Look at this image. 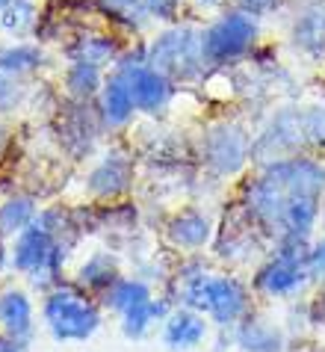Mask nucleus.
Returning <instances> with one entry per match:
<instances>
[{"label":"nucleus","instance_id":"nucleus-15","mask_svg":"<svg viewBox=\"0 0 325 352\" xmlns=\"http://www.w3.org/2000/svg\"><path fill=\"white\" fill-rule=\"evenodd\" d=\"M65 54L71 63H89V65L107 68V65H115V60L122 56V45H118L115 36H107V33H83V36H74V42L65 47Z\"/></svg>","mask_w":325,"mask_h":352},{"label":"nucleus","instance_id":"nucleus-10","mask_svg":"<svg viewBox=\"0 0 325 352\" xmlns=\"http://www.w3.org/2000/svg\"><path fill=\"white\" fill-rule=\"evenodd\" d=\"M216 237V222L201 210H181L166 222V240L181 252H204Z\"/></svg>","mask_w":325,"mask_h":352},{"label":"nucleus","instance_id":"nucleus-7","mask_svg":"<svg viewBox=\"0 0 325 352\" xmlns=\"http://www.w3.org/2000/svg\"><path fill=\"white\" fill-rule=\"evenodd\" d=\"M133 184V160L127 157L124 151H110L107 157L89 172V181H86V190L92 199H118L124 195L127 187Z\"/></svg>","mask_w":325,"mask_h":352},{"label":"nucleus","instance_id":"nucleus-23","mask_svg":"<svg viewBox=\"0 0 325 352\" xmlns=\"http://www.w3.org/2000/svg\"><path fill=\"white\" fill-rule=\"evenodd\" d=\"M302 133L311 151H325V101L302 107Z\"/></svg>","mask_w":325,"mask_h":352},{"label":"nucleus","instance_id":"nucleus-28","mask_svg":"<svg viewBox=\"0 0 325 352\" xmlns=\"http://www.w3.org/2000/svg\"><path fill=\"white\" fill-rule=\"evenodd\" d=\"M311 322L313 326H325V285H320L317 296L311 299Z\"/></svg>","mask_w":325,"mask_h":352},{"label":"nucleus","instance_id":"nucleus-20","mask_svg":"<svg viewBox=\"0 0 325 352\" xmlns=\"http://www.w3.org/2000/svg\"><path fill=\"white\" fill-rule=\"evenodd\" d=\"M151 296H154V293H151V287H148L145 281H139V278H124L122 276L110 290L104 293V305L118 311V314H124L127 308L139 305V302H148Z\"/></svg>","mask_w":325,"mask_h":352},{"label":"nucleus","instance_id":"nucleus-24","mask_svg":"<svg viewBox=\"0 0 325 352\" xmlns=\"http://www.w3.org/2000/svg\"><path fill=\"white\" fill-rule=\"evenodd\" d=\"M142 9L148 15V21L177 24V15H181V0H142Z\"/></svg>","mask_w":325,"mask_h":352},{"label":"nucleus","instance_id":"nucleus-31","mask_svg":"<svg viewBox=\"0 0 325 352\" xmlns=\"http://www.w3.org/2000/svg\"><path fill=\"white\" fill-rule=\"evenodd\" d=\"M9 255H12V249H6V237L0 234V270L9 263Z\"/></svg>","mask_w":325,"mask_h":352},{"label":"nucleus","instance_id":"nucleus-33","mask_svg":"<svg viewBox=\"0 0 325 352\" xmlns=\"http://www.w3.org/2000/svg\"><path fill=\"white\" fill-rule=\"evenodd\" d=\"M322 228H325V199H322Z\"/></svg>","mask_w":325,"mask_h":352},{"label":"nucleus","instance_id":"nucleus-4","mask_svg":"<svg viewBox=\"0 0 325 352\" xmlns=\"http://www.w3.org/2000/svg\"><path fill=\"white\" fill-rule=\"evenodd\" d=\"M199 154L204 169H210L216 178H234L251 160V136L236 122H213L201 136Z\"/></svg>","mask_w":325,"mask_h":352},{"label":"nucleus","instance_id":"nucleus-22","mask_svg":"<svg viewBox=\"0 0 325 352\" xmlns=\"http://www.w3.org/2000/svg\"><path fill=\"white\" fill-rule=\"evenodd\" d=\"M101 12H107L115 24L127 27V30H139V27L148 21L142 0H98Z\"/></svg>","mask_w":325,"mask_h":352},{"label":"nucleus","instance_id":"nucleus-29","mask_svg":"<svg viewBox=\"0 0 325 352\" xmlns=\"http://www.w3.org/2000/svg\"><path fill=\"white\" fill-rule=\"evenodd\" d=\"M192 6L199 9V12H225L228 9V0H192Z\"/></svg>","mask_w":325,"mask_h":352},{"label":"nucleus","instance_id":"nucleus-12","mask_svg":"<svg viewBox=\"0 0 325 352\" xmlns=\"http://www.w3.org/2000/svg\"><path fill=\"white\" fill-rule=\"evenodd\" d=\"M98 116L110 131H122L133 122L136 116V104L131 95V83L122 74H110L98 92Z\"/></svg>","mask_w":325,"mask_h":352},{"label":"nucleus","instance_id":"nucleus-3","mask_svg":"<svg viewBox=\"0 0 325 352\" xmlns=\"http://www.w3.org/2000/svg\"><path fill=\"white\" fill-rule=\"evenodd\" d=\"M42 317L59 344H80L89 340L101 326V308L86 290L71 285H56L47 290Z\"/></svg>","mask_w":325,"mask_h":352},{"label":"nucleus","instance_id":"nucleus-30","mask_svg":"<svg viewBox=\"0 0 325 352\" xmlns=\"http://www.w3.org/2000/svg\"><path fill=\"white\" fill-rule=\"evenodd\" d=\"M24 340H15L9 335H0V352H24Z\"/></svg>","mask_w":325,"mask_h":352},{"label":"nucleus","instance_id":"nucleus-11","mask_svg":"<svg viewBox=\"0 0 325 352\" xmlns=\"http://www.w3.org/2000/svg\"><path fill=\"white\" fill-rule=\"evenodd\" d=\"M56 240L59 237H54L42 222H33L30 228H24L21 234H18L15 249H12V255H9V267H12L15 272H24V276L36 272L38 267H45L47 263V258H51V252L56 246Z\"/></svg>","mask_w":325,"mask_h":352},{"label":"nucleus","instance_id":"nucleus-25","mask_svg":"<svg viewBox=\"0 0 325 352\" xmlns=\"http://www.w3.org/2000/svg\"><path fill=\"white\" fill-rule=\"evenodd\" d=\"M308 276H311V285H325V234L317 240H311V249H308Z\"/></svg>","mask_w":325,"mask_h":352},{"label":"nucleus","instance_id":"nucleus-26","mask_svg":"<svg viewBox=\"0 0 325 352\" xmlns=\"http://www.w3.org/2000/svg\"><path fill=\"white\" fill-rule=\"evenodd\" d=\"M24 98V89L18 83V77H9V74H0V113L3 110H15Z\"/></svg>","mask_w":325,"mask_h":352},{"label":"nucleus","instance_id":"nucleus-16","mask_svg":"<svg viewBox=\"0 0 325 352\" xmlns=\"http://www.w3.org/2000/svg\"><path fill=\"white\" fill-rule=\"evenodd\" d=\"M118 278H122V272H118V263L110 255H92L80 267V272H77V287L86 290L89 296L92 293L95 296H104Z\"/></svg>","mask_w":325,"mask_h":352},{"label":"nucleus","instance_id":"nucleus-9","mask_svg":"<svg viewBox=\"0 0 325 352\" xmlns=\"http://www.w3.org/2000/svg\"><path fill=\"white\" fill-rule=\"evenodd\" d=\"M290 47L311 63L325 60V6H304L290 24Z\"/></svg>","mask_w":325,"mask_h":352},{"label":"nucleus","instance_id":"nucleus-8","mask_svg":"<svg viewBox=\"0 0 325 352\" xmlns=\"http://www.w3.org/2000/svg\"><path fill=\"white\" fill-rule=\"evenodd\" d=\"M207 335H210V320L201 311H192L186 305H175L172 314L163 320V344L175 352L199 349Z\"/></svg>","mask_w":325,"mask_h":352},{"label":"nucleus","instance_id":"nucleus-21","mask_svg":"<svg viewBox=\"0 0 325 352\" xmlns=\"http://www.w3.org/2000/svg\"><path fill=\"white\" fill-rule=\"evenodd\" d=\"M36 18H38L36 0H9V3L0 9V30L9 36H21L27 30H33Z\"/></svg>","mask_w":325,"mask_h":352},{"label":"nucleus","instance_id":"nucleus-13","mask_svg":"<svg viewBox=\"0 0 325 352\" xmlns=\"http://www.w3.org/2000/svg\"><path fill=\"white\" fill-rule=\"evenodd\" d=\"M234 346H240V352H284L287 338L275 322L249 311L234 326Z\"/></svg>","mask_w":325,"mask_h":352},{"label":"nucleus","instance_id":"nucleus-6","mask_svg":"<svg viewBox=\"0 0 325 352\" xmlns=\"http://www.w3.org/2000/svg\"><path fill=\"white\" fill-rule=\"evenodd\" d=\"M308 285H311L308 263L284 258V255L266 258L254 270V278H251V290L266 299H299Z\"/></svg>","mask_w":325,"mask_h":352},{"label":"nucleus","instance_id":"nucleus-5","mask_svg":"<svg viewBox=\"0 0 325 352\" xmlns=\"http://www.w3.org/2000/svg\"><path fill=\"white\" fill-rule=\"evenodd\" d=\"M304 145V133H302V107H278L269 122L258 131V136L251 140V160L254 163H275L293 154H302Z\"/></svg>","mask_w":325,"mask_h":352},{"label":"nucleus","instance_id":"nucleus-34","mask_svg":"<svg viewBox=\"0 0 325 352\" xmlns=\"http://www.w3.org/2000/svg\"><path fill=\"white\" fill-rule=\"evenodd\" d=\"M6 3H9V0H0V9H3V6H6Z\"/></svg>","mask_w":325,"mask_h":352},{"label":"nucleus","instance_id":"nucleus-19","mask_svg":"<svg viewBox=\"0 0 325 352\" xmlns=\"http://www.w3.org/2000/svg\"><path fill=\"white\" fill-rule=\"evenodd\" d=\"M45 65V51L38 45H12L0 51V74L24 77Z\"/></svg>","mask_w":325,"mask_h":352},{"label":"nucleus","instance_id":"nucleus-18","mask_svg":"<svg viewBox=\"0 0 325 352\" xmlns=\"http://www.w3.org/2000/svg\"><path fill=\"white\" fill-rule=\"evenodd\" d=\"M33 222H36V201L30 195H9L0 204V234L3 237H18Z\"/></svg>","mask_w":325,"mask_h":352},{"label":"nucleus","instance_id":"nucleus-14","mask_svg":"<svg viewBox=\"0 0 325 352\" xmlns=\"http://www.w3.org/2000/svg\"><path fill=\"white\" fill-rule=\"evenodd\" d=\"M33 302L24 290H3L0 293V331L15 340H27L33 338Z\"/></svg>","mask_w":325,"mask_h":352},{"label":"nucleus","instance_id":"nucleus-1","mask_svg":"<svg viewBox=\"0 0 325 352\" xmlns=\"http://www.w3.org/2000/svg\"><path fill=\"white\" fill-rule=\"evenodd\" d=\"M148 65L166 74L175 86L201 83L210 74V65L201 54V30L192 24H169L145 45Z\"/></svg>","mask_w":325,"mask_h":352},{"label":"nucleus","instance_id":"nucleus-27","mask_svg":"<svg viewBox=\"0 0 325 352\" xmlns=\"http://www.w3.org/2000/svg\"><path fill=\"white\" fill-rule=\"evenodd\" d=\"M231 3H234L236 9H243V12L254 15V18H263V15L275 12L281 0H231Z\"/></svg>","mask_w":325,"mask_h":352},{"label":"nucleus","instance_id":"nucleus-2","mask_svg":"<svg viewBox=\"0 0 325 352\" xmlns=\"http://www.w3.org/2000/svg\"><path fill=\"white\" fill-rule=\"evenodd\" d=\"M258 38H260L258 18L236 6L225 9L207 27H201L204 63L210 65V72H219V68L249 60L251 51L258 47Z\"/></svg>","mask_w":325,"mask_h":352},{"label":"nucleus","instance_id":"nucleus-32","mask_svg":"<svg viewBox=\"0 0 325 352\" xmlns=\"http://www.w3.org/2000/svg\"><path fill=\"white\" fill-rule=\"evenodd\" d=\"M6 145H9V133L0 128V157H3V151H6Z\"/></svg>","mask_w":325,"mask_h":352},{"label":"nucleus","instance_id":"nucleus-17","mask_svg":"<svg viewBox=\"0 0 325 352\" xmlns=\"http://www.w3.org/2000/svg\"><path fill=\"white\" fill-rule=\"evenodd\" d=\"M104 72L98 65H89V63H68L65 68V92L74 98V101H92L98 98L104 86Z\"/></svg>","mask_w":325,"mask_h":352}]
</instances>
